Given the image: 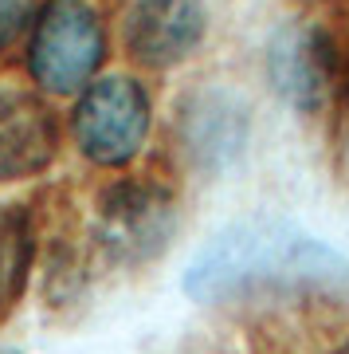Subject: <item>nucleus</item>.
<instances>
[{
    "instance_id": "1",
    "label": "nucleus",
    "mask_w": 349,
    "mask_h": 354,
    "mask_svg": "<svg viewBox=\"0 0 349 354\" xmlns=\"http://www.w3.org/2000/svg\"><path fill=\"white\" fill-rule=\"evenodd\" d=\"M346 260L330 244L314 241L283 221H239L200 248L185 272V291L197 304L236 299L251 288L295 279L341 276Z\"/></svg>"
},
{
    "instance_id": "2",
    "label": "nucleus",
    "mask_w": 349,
    "mask_h": 354,
    "mask_svg": "<svg viewBox=\"0 0 349 354\" xmlns=\"http://www.w3.org/2000/svg\"><path fill=\"white\" fill-rule=\"evenodd\" d=\"M106 59V28L90 0H48L28 28L24 64L36 91L79 95L99 79Z\"/></svg>"
},
{
    "instance_id": "3",
    "label": "nucleus",
    "mask_w": 349,
    "mask_h": 354,
    "mask_svg": "<svg viewBox=\"0 0 349 354\" xmlns=\"http://www.w3.org/2000/svg\"><path fill=\"white\" fill-rule=\"evenodd\" d=\"M153 127L150 91L134 75H99L75 95L71 138L87 162L122 169L141 153Z\"/></svg>"
},
{
    "instance_id": "4",
    "label": "nucleus",
    "mask_w": 349,
    "mask_h": 354,
    "mask_svg": "<svg viewBox=\"0 0 349 354\" xmlns=\"http://www.w3.org/2000/svg\"><path fill=\"white\" fill-rule=\"evenodd\" d=\"M337 64H341L337 28L322 20L290 16L275 28L267 44V83L287 106L302 114H314L334 102Z\"/></svg>"
},
{
    "instance_id": "5",
    "label": "nucleus",
    "mask_w": 349,
    "mask_h": 354,
    "mask_svg": "<svg viewBox=\"0 0 349 354\" xmlns=\"http://www.w3.org/2000/svg\"><path fill=\"white\" fill-rule=\"evenodd\" d=\"M177 209L153 181H118L99 201V241L118 264H141L169 244Z\"/></svg>"
},
{
    "instance_id": "6",
    "label": "nucleus",
    "mask_w": 349,
    "mask_h": 354,
    "mask_svg": "<svg viewBox=\"0 0 349 354\" xmlns=\"http://www.w3.org/2000/svg\"><path fill=\"white\" fill-rule=\"evenodd\" d=\"M208 32L204 0H130L122 16V44L141 67L169 71L197 55Z\"/></svg>"
},
{
    "instance_id": "7",
    "label": "nucleus",
    "mask_w": 349,
    "mask_h": 354,
    "mask_svg": "<svg viewBox=\"0 0 349 354\" xmlns=\"http://www.w3.org/2000/svg\"><path fill=\"white\" fill-rule=\"evenodd\" d=\"M59 153V118L36 91L0 83V181L43 174Z\"/></svg>"
},
{
    "instance_id": "8",
    "label": "nucleus",
    "mask_w": 349,
    "mask_h": 354,
    "mask_svg": "<svg viewBox=\"0 0 349 354\" xmlns=\"http://www.w3.org/2000/svg\"><path fill=\"white\" fill-rule=\"evenodd\" d=\"M181 127H185L188 153L197 162L220 165L243 150L248 111L228 91H200V95H188V106L181 111Z\"/></svg>"
},
{
    "instance_id": "9",
    "label": "nucleus",
    "mask_w": 349,
    "mask_h": 354,
    "mask_svg": "<svg viewBox=\"0 0 349 354\" xmlns=\"http://www.w3.org/2000/svg\"><path fill=\"white\" fill-rule=\"evenodd\" d=\"M28 260H32V228L24 213H0V307L16 299L24 288Z\"/></svg>"
},
{
    "instance_id": "10",
    "label": "nucleus",
    "mask_w": 349,
    "mask_h": 354,
    "mask_svg": "<svg viewBox=\"0 0 349 354\" xmlns=\"http://www.w3.org/2000/svg\"><path fill=\"white\" fill-rule=\"evenodd\" d=\"M39 12V0H0V51H12L28 36Z\"/></svg>"
},
{
    "instance_id": "11",
    "label": "nucleus",
    "mask_w": 349,
    "mask_h": 354,
    "mask_svg": "<svg viewBox=\"0 0 349 354\" xmlns=\"http://www.w3.org/2000/svg\"><path fill=\"white\" fill-rule=\"evenodd\" d=\"M337 354H349V339H346V346H341V351H337Z\"/></svg>"
}]
</instances>
